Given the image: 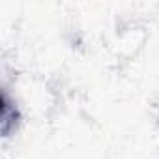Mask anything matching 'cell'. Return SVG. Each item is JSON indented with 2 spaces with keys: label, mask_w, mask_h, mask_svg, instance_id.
Segmentation results:
<instances>
[{
  "label": "cell",
  "mask_w": 159,
  "mask_h": 159,
  "mask_svg": "<svg viewBox=\"0 0 159 159\" xmlns=\"http://www.w3.org/2000/svg\"><path fill=\"white\" fill-rule=\"evenodd\" d=\"M152 116H153V122H155V125L159 127V98L153 101V105H152Z\"/></svg>",
  "instance_id": "cell-2"
},
{
  "label": "cell",
  "mask_w": 159,
  "mask_h": 159,
  "mask_svg": "<svg viewBox=\"0 0 159 159\" xmlns=\"http://www.w3.org/2000/svg\"><path fill=\"white\" fill-rule=\"evenodd\" d=\"M23 124V111L15 98L10 96V92L2 90V105H0V129L2 137H11L19 125Z\"/></svg>",
  "instance_id": "cell-1"
}]
</instances>
